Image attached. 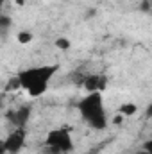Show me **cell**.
Returning a JSON list of instances; mask_svg holds the SVG:
<instances>
[{
    "instance_id": "1",
    "label": "cell",
    "mask_w": 152,
    "mask_h": 154,
    "mask_svg": "<svg viewBox=\"0 0 152 154\" xmlns=\"http://www.w3.org/2000/svg\"><path fill=\"white\" fill-rule=\"evenodd\" d=\"M57 72H59V65H38L20 70L16 77L22 90H25L31 97H39L48 90Z\"/></svg>"
},
{
    "instance_id": "2",
    "label": "cell",
    "mask_w": 152,
    "mask_h": 154,
    "mask_svg": "<svg viewBox=\"0 0 152 154\" xmlns=\"http://www.w3.org/2000/svg\"><path fill=\"white\" fill-rule=\"evenodd\" d=\"M77 109L81 118L97 131H102L108 127V113L104 108V97L102 91H90L86 97H82L77 104Z\"/></svg>"
},
{
    "instance_id": "3",
    "label": "cell",
    "mask_w": 152,
    "mask_h": 154,
    "mask_svg": "<svg viewBox=\"0 0 152 154\" xmlns=\"http://www.w3.org/2000/svg\"><path fill=\"white\" fill-rule=\"evenodd\" d=\"M45 145L48 149H52L56 154H66L74 149V140H72V134L66 127H57L47 134Z\"/></svg>"
},
{
    "instance_id": "4",
    "label": "cell",
    "mask_w": 152,
    "mask_h": 154,
    "mask_svg": "<svg viewBox=\"0 0 152 154\" xmlns=\"http://www.w3.org/2000/svg\"><path fill=\"white\" fill-rule=\"evenodd\" d=\"M27 142V129L25 127H14L2 142V149L5 154H20Z\"/></svg>"
},
{
    "instance_id": "5",
    "label": "cell",
    "mask_w": 152,
    "mask_h": 154,
    "mask_svg": "<svg viewBox=\"0 0 152 154\" xmlns=\"http://www.w3.org/2000/svg\"><path fill=\"white\" fill-rule=\"evenodd\" d=\"M31 106H20L7 113V120L13 124V127H25L27 120L31 118Z\"/></svg>"
},
{
    "instance_id": "6",
    "label": "cell",
    "mask_w": 152,
    "mask_h": 154,
    "mask_svg": "<svg viewBox=\"0 0 152 154\" xmlns=\"http://www.w3.org/2000/svg\"><path fill=\"white\" fill-rule=\"evenodd\" d=\"M106 86V77L102 75H91L84 81V88L88 91H102Z\"/></svg>"
},
{
    "instance_id": "7",
    "label": "cell",
    "mask_w": 152,
    "mask_h": 154,
    "mask_svg": "<svg viewBox=\"0 0 152 154\" xmlns=\"http://www.w3.org/2000/svg\"><path fill=\"white\" fill-rule=\"evenodd\" d=\"M136 111H138V106L132 104V102H127V104H122L120 106V113L123 116H131V115H134Z\"/></svg>"
},
{
    "instance_id": "8",
    "label": "cell",
    "mask_w": 152,
    "mask_h": 154,
    "mask_svg": "<svg viewBox=\"0 0 152 154\" xmlns=\"http://www.w3.org/2000/svg\"><path fill=\"white\" fill-rule=\"evenodd\" d=\"M9 27H11V18L7 14H2L0 16V31H2V34H7Z\"/></svg>"
},
{
    "instance_id": "9",
    "label": "cell",
    "mask_w": 152,
    "mask_h": 154,
    "mask_svg": "<svg viewBox=\"0 0 152 154\" xmlns=\"http://www.w3.org/2000/svg\"><path fill=\"white\" fill-rule=\"evenodd\" d=\"M18 39H20L22 43H27V41H31V39H32V34H31V32H27V31H23V32H20Z\"/></svg>"
},
{
    "instance_id": "10",
    "label": "cell",
    "mask_w": 152,
    "mask_h": 154,
    "mask_svg": "<svg viewBox=\"0 0 152 154\" xmlns=\"http://www.w3.org/2000/svg\"><path fill=\"white\" fill-rule=\"evenodd\" d=\"M141 149H143L147 154H152V138H149V140H145V142H143Z\"/></svg>"
},
{
    "instance_id": "11",
    "label": "cell",
    "mask_w": 152,
    "mask_h": 154,
    "mask_svg": "<svg viewBox=\"0 0 152 154\" xmlns=\"http://www.w3.org/2000/svg\"><path fill=\"white\" fill-rule=\"evenodd\" d=\"M145 116L152 120V102L149 104V106H147V108H145Z\"/></svg>"
},
{
    "instance_id": "12",
    "label": "cell",
    "mask_w": 152,
    "mask_h": 154,
    "mask_svg": "<svg viewBox=\"0 0 152 154\" xmlns=\"http://www.w3.org/2000/svg\"><path fill=\"white\" fill-rule=\"evenodd\" d=\"M57 45H59V47H63V48H66V47H68V41H65V39H59V41H57Z\"/></svg>"
},
{
    "instance_id": "13",
    "label": "cell",
    "mask_w": 152,
    "mask_h": 154,
    "mask_svg": "<svg viewBox=\"0 0 152 154\" xmlns=\"http://www.w3.org/2000/svg\"><path fill=\"white\" fill-rule=\"evenodd\" d=\"M138 154H147V152H145V151H143V149H141V151H140V152H138Z\"/></svg>"
}]
</instances>
